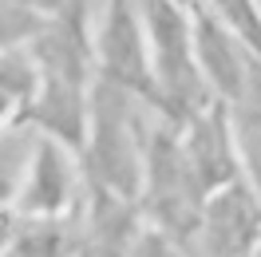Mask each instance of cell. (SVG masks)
<instances>
[{
  "mask_svg": "<svg viewBox=\"0 0 261 257\" xmlns=\"http://www.w3.org/2000/svg\"><path fill=\"white\" fill-rule=\"evenodd\" d=\"M238 146H242V170H245V178L261 190V131H238Z\"/></svg>",
  "mask_w": 261,
  "mask_h": 257,
  "instance_id": "7c38bea8",
  "label": "cell"
},
{
  "mask_svg": "<svg viewBox=\"0 0 261 257\" xmlns=\"http://www.w3.org/2000/svg\"><path fill=\"white\" fill-rule=\"evenodd\" d=\"M233 127L238 131H261V56L249 52L245 56V75H242V91L229 103Z\"/></svg>",
  "mask_w": 261,
  "mask_h": 257,
  "instance_id": "30bf717a",
  "label": "cell"
},
{
  "mask_svg": "<svg viewBox=\"0 0 261 257\" xmlns=\"http://www.w3.org/2000/svg\"><path fill=\"white\" fill-rule=\"evenodd\" d=\"M190 12H194V52H198V64H202V75L210 83L214 99L233 103L238 91H242L249 48H245V40L214 12L206 0H198Z\"/></svg>",
  "mask_w": 261,
  "mask_h": 257,
  "instance_id": "ba28073f",
  "label": "cell"
},
{
  "mask_svg": "<svg viewBox=\"0 0 261 257\" xmlns=\"http://www.w3.org/2000/svg\"><path fill=\"white\" fill-rule=\"evenodd\" d=\"M40 60L28 44H12L4 48V64H0V95H4V127H16L20 119L28 115V107L40 95Z\"/></svg>",
  "mask_w": 261,
  "mask_h": 257,
  "instance_id": "9c48e42d",
  "label": "cell"
},
{
  "mask_svg": "<svg viewBox=\"0 0 261 257\" xmlns=\"http://www.w3.org/2000/svg\"><path fill=\"white\" fill-rule=\"evenodd\" d=\"M202 206L206 190L198 186L194 170L182 150V127L163 111L150 107L147 119V178H143V214L154 229H163L166 238L194 249L198 245V225H202Z\"/></svg>",
  "mask_w": 261,
  "mask_h": 257,
  "instance_id": "7a4b0ae2",
  "label": "cell"
},
{
  "mask_svg": "<svg viewBox=\"0 0 261 257\" xmlns=\"http://www.w3.org/2000/svg\"><path fill=\"white\" fill-rule=\"evenodd\" d=\"M218 16L245 40V48L261 56V4L257 0H206Z\"/></svg>",
  "mask_w": 261,
  "mask_h": 257,
  "instance_id": "8fae6325",
  "label": "cell"
},
{
  "mask_svg": "<svg viewBox=\"0 0 261 257\" xmlns=\"http://www.w3.org/2000/svg\"><path fill=\"white\" fill-rule=\"evenodd\" d=\"M182 150H186V162L194 170L198 186L206 190V198L218 186H226L238 174H245L238 127H233L229 103H222V99H214L206 111H198L190 123H182Z\"/></svg>",
  "mask_w": 261,
  "mask_h": 257,
  "instance_id": "52a82bcc",
  "label": "cell"
},
{
  "mask_svg": "<svg viewBox=\"0 0 261 257\" xmlns=\"http://www.w3.org/2000/svg\"><path fill=\"white\" fill-rule=\"evenodd\" d=\"M143 16H147L159 111L182 127L214 103V91L194 52V12L182 0H143Z\"/></svg>",
  "mask_w": 261,
  "mask_h": 257,
  "instance_id": "3957f363",
  "label": "cell"
},
{
  "mask_svg": "<svg viewBox=\"0 0 261 257\" xmlns=\"http://www.w3.org/2000/svg\"><path fill=\"white\" fill-rule=\"evenodd\" d=\"M257 257H261V253H257Z\"/></svg>",
  "mask_w": 261,
  "mask_h": 257,
  "instance_id": "5bb4252c",
  "label": "cell"
},
{
  "mask_svg": "<svg viewBox=\"0 0 261 257\" xmlns=\"http://www.w3.org/2000/svg\"><path fill=\"white\" fill-rule=\"evenodd\" d=\"M198 257H257L261 253V190L245 174L218 186L202 206Z\"/></svg>",
  "mask_w": 261,
  "mask_h": 257,
  "instance_id": "8992f818",
  "label": "cell"
},
{
  "mask_svg": "<svg viewBox=\"0 0 261 257\" xmlns=\"http://www.w3.org/2000/svg\"><path fill=\"white\" fill-rule=\"evenodd\" d=\"M83 190H87V178H83L80 150L36 131L28 174L20 178L16 198L4 202V214H80Z\"/></svg>",
  "mask_w": 261,
  "mask_h": 257,
  "instance_id": "5b68a950",
  "label": "cell"
},
{
  "mask_svg": "<svg viewBox=\"0 0 261 257\" xmlns=\"http://www.w3.org/2000/svg\"><path fill=\"white\" fill-rule=\"evenodd\" d=\"M48 16H91V0H32Z\"/></svg>",
  "mask_w": 261,
  "mask_h": 257,
  "instance_id": "4fadbf2b",
  "label": "cell"
},
{
  "mask_svg": "<svg viewBox=\"0 0 261 257\" xmlns=\"http://www.w3.org/2000/svg\"><path fill=\"white\" fill-rule=\"evenodd\" d=\"M147 119L150 103L130 95L111 80H95L91 91V123L87 143L80 150L83 178L91 186L115 190L123 198L143 202V178H147Z\"/></svg>",
  "mask_w": 261,
  "mask_h": 257,
  "instance_id": "6da1fadb",
  "label": "cell"
},
{
  "mask_svg": "<svg viewBox=\"0 0 261 257\" xmlns=\"http://www.w3.org/2000/svg\"><path fill=\"white\" fill-rule=\"evenodd\" d=\"M95 64L99 75L130 95H139L159 111L154 71H150V40L143 0H107L95 24Z\"/></svg>",
  "mask_w": 261,
  "mask_h": 257,
  "instance_id": "277c9868",
  "label": "cell"
}]
</instances>
